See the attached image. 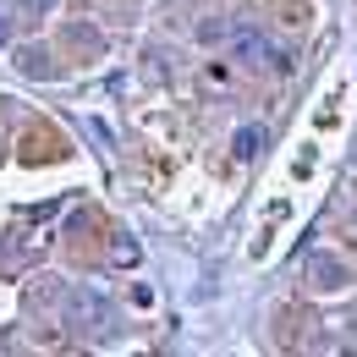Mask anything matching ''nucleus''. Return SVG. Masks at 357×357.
<instances>
[{"mask_svg":"<svg viewBox=\"0 0 357 357\" xmlns=\"http://www.w3.org/2000/svg\"><path fill=\"white\" fill-rule=\"evenodd\" d=\"M66 324L83 330V335H105V330L116 324V313H110V303H105L93 286H72V291H66Z\"/></svg>","mask_w":357,"mask_h":357,"instance_id":"1","label":"nucleus"},{"mask_svg":"<svg viewBox=\"0 0 357 357\" xmlns=\"http://www.w3.org/2000/svg\"><path fill=\"white\" fill-rule=\"evenodd\" d=\"M308 286L313 291H347L352 286V264L335 253H313L308 259Z\"/></svg>","mask_w":357,"mask_h":357,"instance_id":"2","label":"nucleus"},{"mask_svg":"<svg viewBox=\"0 0 357 357\" xmlns=\"http://www.w3.org/2000/svg\"><path fill=\"white\" fill-rule=\"evenodd\" d=\"M259 149H264V127H236V137H231L236 160H259Z\"/></svg>","mask_w":357,"mask_h":357,"instance_id":"3","label":"nucleus"},{"mask_svg":"<svg viewBox=\"0 0 357 357\" xmlns=\"http://www.w3.org/2000/svg\"><path fill=\"white\" fill-rule=\"evenodd\" d=\"M17 66H22L28 77H50V55L45 50H17Z\"/></svg>","mask_w":357,"mask_h":357,"instance_id":"4","label":"nucleus"},{"mask_svg":"<svg viewBox=\"0 0 357 357\" xmlns=\"http://www.w3.org/2000/svg\"><path fill=\"white\" fill-rule=\"evenodd\" d=\"M22 11H33V17H39V11H45V0H22Z\"/></svg>","mask_w":357,"mask_h":357,"instance_id":"5","label":"nucleus"},{"mask_svg":"<svg viewBox=\"0 0 357 357\" xmlns=\"http://www.w3.org/2000/svg\"><path fill=\"white\" fill-rule=\"evenodd\" d=\"M347 330H352V335H347V347H357V319H352V324H347Z\"/></svg>","mask_w":357,"mask_h":357,"instance_id":"6","label":"nucleus"}]
</instances>
